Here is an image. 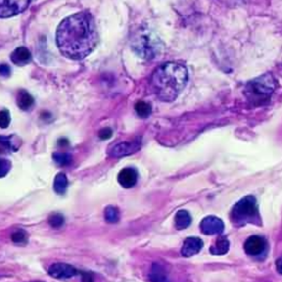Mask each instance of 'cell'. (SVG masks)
<instances>
[{
    "label": "cell",
    "mask_w": 282,
    "mask_h": 282,
    "mask_svg": "<svg viewBox=\"0 0 282 282\" xmlns=\"http://www.w3.org/2000/svg\"><path fill=\"white\" fill-rule=\"evenodd\" d=\"M95 20L89 12L69 16L59 24L56 43L66 58L81 61L87 57L98 44Z\"/></svg>",
    "instance_id": "1"
},
{
    "label": "cell",
    "mask_w": 282,
    "mask_h": 282,
    "mask_svg": "<svg viewBox=\"0 0 282 282\" xmlns=\"http://www.w3.org/2000/svg\"><path fill=\"white\" fill-rule=\"evenodd\" d=\"M189 81L186 66L177 62H166L157 66L151 76V86L159 100L172 103L184 91Z\"/></svg>",
    "instance_id": "2"
},
{
    "label": "cell",
    "mask_w": 282,
    "mask_h": 282,
    "mask_svg": "<svg viewBox=\"0 0 282 282\" xmlns=\"http://www.w3.org/2000/svg\"><path fill=\"white\" fill-rule=\"evenodd\" d=\"M132 49L143 60L151 61L157 58L163 50V43L156 33L148 28H141L132 38Z\"/></svg>",
    "instance_id": "3"
},
{
    "label": "cell",
    "mask_w": 282,
    "mask_h": 282,
    "mask_svg": "<svg viewBox=\"0 0 282 282\" xmlns=\"http://www.w3.org/2000/svg\"><path fill=\"white\" fill-rule=\"evenodd\" d=\"M276 90V80L272 73H266L247 84L244 94L248 103L254 107L268 104Z\"/></svg>",
    "instance_id": "4"
},
{
    "label": "cell",
    "mask_w": 282,
    "mask_h": 282,
    "mask_svg": "<svg viewBox=\"0 0 282 282\" xmlns=\"http://www.w3.org/2000/svg\"><path fill=\"white\" fill-rule=\"evenodd\" d=\"M231 219L235 225L240 226L248 223L258 224L261 219L256 198L250 195L237 202L231 212Z\"/></svg>",
    "instance_id": "5"
},
{
    "label": "cell",
    "mask_w": 282,
    "mask_h": 282,
    "mask_svg": "<svg viewBox=\"0 0 282 282\" xmlns=\"http://www.w3.org/2000/svg\"><path fill=\"white\" fill-rule=\"evenodd\" d=\"M28 0H0V18H9L23 13L28 8Z\"/></svg>",
    "instance_id": "6"
},
{
    "label": "cell",
    "mask_w": 282,
    "mask_h": 282,
    "mask_svg": "<svg viewBox=\"0 0 282 282\" xmlns=\"http://www.w3.org/2000/svg\"><path fill=\"white\" fill-rule=\"evenodd\" d=\"M48 274L55 279L67 280L71 279L78 274V271L72 265L64 262H56L49 267Z\"/></svg>",
    "instance_id": "7"
},
{
    "label": "cell",
    "mask_w": 282,
    "mask_h": 282,
    "mask_svg": "<svg viewBox=\"0 0 282 282\" xmlns=\"http://www.w3.org/2000/svg\"><path fill=\"white\" fill-rule=\"evenodd\" d=\"M141 148V141L134 140L132 141H124L114 145L108 151L109 156L112 157H123L135 153Z\"/></svg>",
    "instance_id": "8"
},
{
    "label": "cell",
    "mask_w": 282,
    "mask_h": 282,
    "mask_svg": "<svg viewBox=\"0 0 282 282\" xmlns=\"http://www.w3.org/2000/svg\"><path fill=\"white\" fill-rule=\"evenodd\" d=\"M200 230L205 235H221L224 230V222L218 217H206L200 223Z\"/></svg>",
    "instance_id": "9"
},
{
    "label": "cell",
    "mask_w": 282,
    "mask_h": 282,
    "mask_svg": "<svg viewBox=\"0 0 282 282\" xmlns=\"http://www.w3.org/2000/svg\"><path fill=\"white\" fill-rule=\"evenodd\" d=\"M267 247V242L264 238L257 235H253L247 238L244 243L246 253L252 257H257L264 252Z\"/></svg>",
    "instance_id": "10"
},
{
    "label": "cell",
    "mask_w": 282,
    "mask_h": 282,
    "mask_svg": "<svg viewBox=\"0 0 282 282\" xmlns=\"http://www.w3.org/2000/svg\"><path fill=\"white\" fill-rule=\"evenodd\" d=\"M139 174L136 169L133 167H126L120 171L118 175V182L125 189L134 187L138 182Z\"/></svg>",
    "instance_id": "11"
},
{
    "label": "cell",
    "mask_w": 282,
    "mask_h": 282,
    "mask_svg": "<svg viewBox=\"0 0 282 282\" xmlns=\"http://www.w3.org/2000/svg\"><path fill=\"white\" fill-rule=\"evenodd\" d=\"M203 247H204V242L199 237H188L185 240L181 252L183 257H193L194 255L198 254Z\"/></svg>",
    "instance_id": "12"
},
{
    "label": "cell",
    "mask_w": 282,
    "mask_h": 282,
    "mask_svg": "<svg viewBox=\"0 0 282 282\" xmlns=\"http://www.w3.org/2000/svg\"><path fill=\"white\" fill-rule=\"evenodd\" d=\"M11 61L17 66H25L32 61V54L25 47H20L11 54Z\"/></svg>",
    "instance_id": "13"
},
{
    "label": "cell",
    "mask_w": 282,
    "mask_h": 282,
    "mask_svg": "<svg viewBox=\"0 0 282 282\" xmlns=\"http://www.w3.org/2000/svg\"><path fill=\"white\" fill-rule=\"evenodd\" d=\"M230 241L225 236H220L217 238L216 241L212 244L209 248V252L213 255L222 256L226 254L230 250Z\"/></svg>",
    "instance_id": "14"
},
{
    "label": "cell",
    "mask_w": 282,
    "mask_h": 282,
    "mask_svg": "<svg viewBox=\"0 0 282 282\" xmlns=\"http://www.w3.org/2000/svg\"><path fill=\"white\" fill-rule=\"evenodd\" d=\"M33 103H34V98L28 91H26L25 90L18 91L17 95V104L18 108H21L22 110L27 111L33 105Z\"/></svg>",
    "instance_id": "15"
},
{
    "label": "cell",
    "mask_w": 282,
    "mask_h": 282,
    "mask_svg": "<svg viewBox=\"0 0 282 282\" xmlns=\"http://www.w3.org/2000/svg\"><path fill=\"white\" fill-rule=\"evenodd\" d=\"M149 277L151 282H170L166 271L163 267L158 263H154L152 265Z\"/></svg>",
    "instance_id": "16"
},
{
    "label": "cell",
    "mask_w": 282,
    "mask_h": 282,
    "mask_svg": "<svg viewBox=\"0 0 282 282\" xmlns=\"http://www.w3.org/2000/svg\"><path fill=\"white\" fill-rule=\"evenodd\" d=\"M190 214L187 210H179L175 216V223L177 230H182L189 227L191 224Z\"/></svg>",
    "instance_id": "17"
},
{
    "label": "cell",
    "mask_w": 282,
    "mask_h": 282,
    "mask_svg": "<svg viewBox=\"0 0 282 282\" xmlns=\"http://www.w3.org/2000/svg\"><path fill=\"white\" fill-rule=\"evenodd\" d=\"M68 187V179L66 174L58 173L54 180V189L58 194H64L66 192Z\"/></svg>",
    "instance_id": "18"
},
{
    "label": "cell",
    "mask_w": 282,
    "mask_h": 282,
    "mask_svg": "<svg viewBox=\"0 0 282 282\" xmlns=\"http://www.w3.org/2000/svg\"><path fill=\"white\" fill-rule=\"evenodd\" d=\"M134 109L138 116L141 119H146L151 114V105L145 101H139L134 106Z\"/></svg>",
    "instance_id": "19"
},
{
    "label": "cell",
    "mask_w": 282,
    "mask_h": 282,
    "mask_svg": "<svg viewBox=\"0 0 282 282\" xmlns=\"http://www.w3.org/2000/svg\"><path fill=\"white\" fill-rule=\"evenodd\" d=\"M104 218L106 221L111 224H114L119 221V209L114 206H108L104 210Z\"/></svg>",
    "instance_id": "20"
},
{
    "label": "cell",
    "mask_w": 282,
    "mask_h": 282,
    "mask_svg": "<svg viewBox=\"0 0 282 282\" xmlns=\"http://www.w3.org/2000/svg\"><path fill=\"white\" fill-rule=\"evenodd\" d=\"M53 159L60 166H67L72 161V157L70 154L60 153V152L53 154Z\"/></svg>",
    "instance_id": "21"
},
{
    "label": "cell",
    "mask_w": 282,
    "mask_h": 282,
    "mask_svg": "<svg viewBox=\"0 0 282 282\" xmlns=\"http://www.w3.org/2000/svg\"><path fill=\"white\" fill-rule=\"evenodd\" d=\"M65 219L62 214H59V213H55V214H50L48 219V223L50 224V226L55 229H58L61 227L64 224Z\"/></svg>",
    "instance_id": "22"
},
{
    "label": "cell",
    "mask_w": 282,
    "mask_h": 282,
    "mask_svg": "<svg viewBox=\"0 0 282 282\" xmlns=\"http://www.w3.org/2000/svg\"><path fill=\"white\" fill-rule=\"evenodd\" d=\"M11 239L14 243L17 244H22L27 242V235L25 231L18 230L15 232H13L11 235Z\"/></svg>",
    "instance_id": "23"
},
{
    "label": "cell",
    "mask_w": 282,
    "mask_h": 282,
    "mask_svg": "<svg viewBox=\"0 0 282 282\" xmlns=\"http://www.w3.org/2000/svg\"><path fill=\"white\" fill-rule=\"evenodd\" d=\"M11 117L9 111L7 109L0 111V128L7 129L10 124Z\"/></svg>",
    "instance_id": "24"
},
{
    "label": "cell",
    "mask_w": 282,
    "mask_h": 282,
    "mask_svg": "<svg viewBox=\"0 0 282 282\" xmlns=\"http://www.w3.org/2000/svg\"><path fill=\"white\" fill-rule=\"evenodd\" d=\"M11 169V162L7 159L0 158V178L5 177Z\"/></svg>",
    "instance_id": "25"
},
{
    "label": "cell",
    "mask_w": 282,
    "mask_h": 282,
    "mask_svg": "<svg viewBox=\"0 0 282 282\" xmlns=\"http://www.w3.org/2000/svg\"><path fill=\"white\" fill-rule=\"evenodd\" d=\"M0 146H3V148L8 150L12 148V142H11L9 137L0 136Z\"/></svg>",
    "instance_id": "26"
},
{
    "label": "cell",
    "mask_w": 282,
    "mask_h": 282,
    "mask_svg": "<svg viewBox=\"0 0 282 282\" xmlns=\"http://www.w3.org/2000/svg\"><path fill=\"white\" fill-rule=\"evenodd\" d=\"M112 135H113V131H112V129H109V128H104V129H101L99 134H98L99 138H100L101 139H103V140L110 139Z\"/></svg>",
    "instance_id": "27"
},
{
    "label": "cell",
    "mask_w": 282,
    "mask_h": 282,
    "mask_svg": "<svg viewBox=\"0 0 282 282\" xmlns=\"http://www.w3.org/2000/svg\"><path fill=\"white\" fill-rule=\"evenodd\" d=\"M11 73V69L8 65H0V76H9Z\"/></svg>",
    "instance_id": "28"
},
{
    "label": "cell",
    "mask_w": 282,
    "mask_h": 282,
    "mask_svg": "<svg viewBox=\"0 0 282 282\" xmlns=\"http://www.w3.org/2000/svg\"><path fill=\"white\" fill-rule=\"evenodd\" d=\"M82 281L81 282H94L93 276L89 272H82Z\"/></svg>",
    "instance_id": "29"
},
{
    "label": "cell",
    "mask_w": 282,
    "mask_h": 282,
    "mask_svg": "<svg viewBox=\"0 0 282 282\" xmlns=\"http://www.w3.org/2000/svg\"><path fill=\"white\" fill-rule=\"evenodd\" d=\"M276 266H277V269L279 272L280 274H282V259L279 258L276 262Z\"/></svg>",
    "instance_id": "30"
},
{
    "label": "cell",
    "mask_w": 282,
    "mask_h": 282,
    "mask_svg": "<svg viewBox=\"0 0 282 282\" xmlns=\"http://www.w3.org/2000/svg\"><path fill=\"white\" fill-rule=\"evenodd\" d=\"M38 282V281H35V282Z\"/></svg>",
    "instance_id": "31"
},
{
    "label": "cell",
    "mask_w": 282,
    "mask_h": 282,
    "mask_svg": "<svg viewBox=\"0 0 282 282\" xmlns=\"http://www.w3.org/2000/svg\"><path fill=\"white\" fill-rule=\"evenodd\" d=\"M0 277H1V276H0Z\"/></svg>",
    "instance_id": "32"
}]
</instances>
